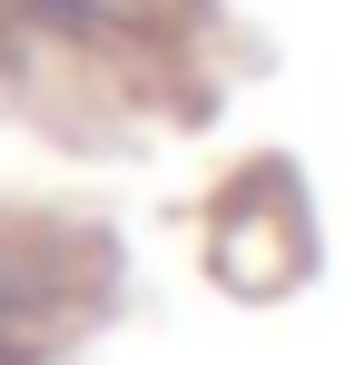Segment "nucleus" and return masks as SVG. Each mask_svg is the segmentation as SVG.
<instances>
[{"instance_id":"f257e3e1","label":"nucleus","mask_w":355,"mask_h":365,"mask_svg":"<svg viewBox=\"0 0 355 365\" xmlns=\"http://www.w3.org/2000/svg\"><path fill=\"white\" fill-rule=\"evenodd\" d=\"M30 20H50V30H79V40H118V30H148L158 20V0H20Z\"/></svg>"}]
</instances>
